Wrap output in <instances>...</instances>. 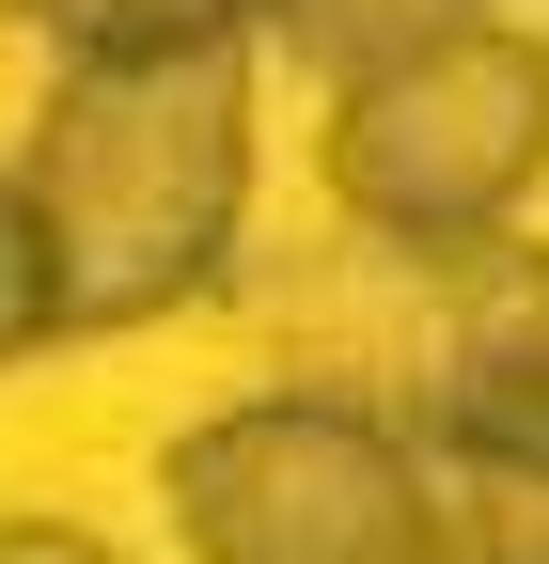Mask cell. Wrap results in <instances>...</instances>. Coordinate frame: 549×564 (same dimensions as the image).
<instances>
[{"label":"cell","instance_id":"obj_8","mask_svg":"<svg viewBox=\"0 0 549 564\" xmlns=\"http://www.w3.org/2000/svg\"><path fill=\"white\" fill-rule=\"evenodd\" d=\"M487 17H503V0H487Z\"/></svg>","mask_w":549,"mask_h":564},{"label":"cell","instance_id":"obj_3","mask_svg":"<svg viewBox=\"0 0 549 564\" xmlns=\"http://www.w3.org/2000/svg\"><path fill=\"white\" fill-rule=\"evenodd\" d=\"M158 518L189 564H455L440 470L377 392H236L173 423Z\"/></svg>","mask_w":549,"mask_h":564},{"label":"cell","instance_id":"obj_2","mask_svg":"<svg viewBox=\"0 0 549 564\" xmlns=\"http://www.w3.org/2000/svg\"><path fill=\"white\" fill-rule=\"evenodd\" d=\"M330 204L408 251V267H471L518 251L534 188H549V32L534 17H455L424 47L330 79V141H314Z\"/></svg>","mask_w":549,"mask_h":564},{"label":"cell","instance_id":"obj_6","mask_svg":"<svg viewBox=\"0 0 549 564\" xmlns=\"http://www.w3.org/2000/svg\"><path fill=\"white\" fill-rule=\"evenodd\" d=\"M47 345H63V314H47V236H32L17 173H0V377H17V361H47Z\"/></svg>","mask_w":549,"mask_h":564},{"label":"cell","instance_id":"obj_5","mask_svg":"<svg viewBox=\"0 0 549 564\" xmlns=\"http://www.w3.org/2000/svg\"><path fill=\"white\" fill-rule=\"evenodd\" d=\"M455 17H487V0H251V47H299L314 79H362V63L424 47Z\"/></svg>","mask_w":549,"mask_h":564},{"label":"cell","instance_id":"obj_4","mask_svg":"<svg viewBox=\"0 0 549 564\" xmlns=\"http://www.w3.org/2000/svg\"><path fill=\"white\" fill-rule=\"evenodd\" d=\"M0 17H32V47L63 79H95V63H173V47H236L251 0H0Z\"/></svg>","mask_w":549,"mask_h":564},{"label":"cell","instance_id":"obj_1","mask_svg":"<svg viewBox=\"0 0 549 564\" xmlns=\"http://www.w3.org/2000/svg\"><path fill=\"white\" fill-rule=\"evenodd\" d=\"M17 204L47 236V314L63 345L158 329L236 267L251 220V32L236 47H173V63H95L47 79Z\"/></svg>","mask_w":549,"mask_h":564},{"label":"cell","instance_id":"obj_7","mask_svg":"<svg viewBox=\"0 0 549 564\" xmlns=\"http://www.w3.org/2000/svg\"><path fill=\"white\" fill-rule=\"evenodd\" d=\"M0 564H126V549L79 533V518H0Z\"/></svg>","mask_w":549,"mask_h":564}]
</instances>
